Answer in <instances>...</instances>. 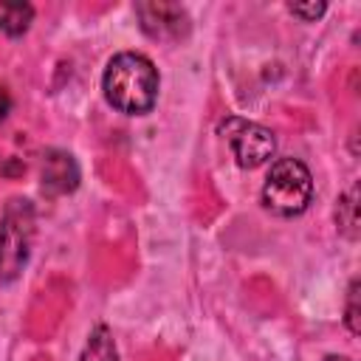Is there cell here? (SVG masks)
<instances>
[{
  "label": "cell",
  "mask_w": 361,
  "mask_h": 361,
  "mask_svg": "<svg viewBox=\"0 0 361 361\" xmlns=\"http://www.w3.org/2000/svg\"><path fill=\"white\" fill-rule=\"evenodd\" d=\"M313 200V178L310 169L296 158H279L271 164L262 183V203L268 212L279 217L302 214Z\"/></svg>",
  "instance_id": "obj_2"
},
{
  "label": "cell",
  "mask_w": 361,
  "mask_h": 361,
  "mask_svg": "<svg viewBox=\"0 0 361 361\" xmlns=\"http://www.w3.org/2000/svg\"><path fill=\"white\" fill-rule=\"evenodd\" d=\"M288 8H290L293 17H299L305 23H313V20H319L327 11V3H290Z\"/></svg>",
  "instance_id": "obj_11"
},
{
  "label": "cell",
  "mask_w": 361,
  "mask_h": 361,
  "mask_svg": "<svg viewBox=\"0 0 361 361\" xmlns=\"http://www.w3.org/2000/svg\"><path fill=\"white\" fill-rule=\"evenodd\" d=\"M79 186V166L71 152L48 149L42 155V189L48 195H68Z\"/></svg>",
  "instance_id": "obj_6"
},
{
  "label": "cell",
  "mask_w": 361,
  "mask_h": 361,
  "mask_svg": "<svg viewBox=\"0 0 361 361\" xmlns=\"http://www.w3.org/2000/svg\"><path fill=\"white\" fill-rule=\"evenodd\" d=\"M344 322H347V327H350V333L353 336H358L361 333V313H358V279H353L350 282V288H347V307H344Z\"/></svg>",
  "instance_id": "obj_10"
},
{
  "label": "cell",
  "mask_w": 361,
  "mask_h": 361,
  "mask_svg": "<svg viewBox=\"0 0 361 361\" xmlns=\"http://www.w3.org/2000/svg\"><path fill=\"white\" fill-rule=\"evenodd\" d=\"M158 87H161L158 68L152 65L149 56L135 51L116 54L102 76V90L107 104H113L118 113L127 116L149 113L158 102Z\"/></svg>",
  "instance_id": "obj_1"
},
{
  "label": "cell",
  "mask_w": 361,
  "mask_h": 361,
  "mask_svg": "<svg viewBox=\"0 0 361 361\" xmlns=\"http://www.w3.org/2000/svg\"><path fill=\"white\" fill-rule=\"evenodd\" d=\"M336 228L347 237V240H358L361 231V220H358V183H353L336 206Z\"/></svg>",
  "instance_id": "obj_7"
},
{
  "label": "cell",
  "mask_w": 361,
  "mask_h": 361,
  "mask_svg": "<svg viewBox=\"0 0 361 361\" xmlns=\"http://www.w3.org/2000/svg\"><path fill=\"white\" fill-rule=\"evenodd\" d=\"M34 240V206L28 200H11L0 217V282H11L23 274Z\"/></svg>",
  "instance_id": "obj_3"
},
{
  "label": "cell",
  "mask_w": 361,
  "mask_h": 361,
  "mask_svg": "<svg viewBox=\"0 0 361 361\" xmlns=\"http://www.w3.org/2000/svg\"><path fill=\"white\" fill-rule=\"evenodd\" d=\"M324 361H350V358H347V355H327Z\"/></svg>",
  "instance_id": "obj_13"
},
{
  "label": "cell",
  "mask_w": 361,
  "mask_h": 361,
  "mask_svg": "<svg viewBox=\"0 0 361 361\" xmlns=\"http://www.w3.org/2000/svg\"><path fill=\"white\" fill-rule=\"evenodd\" d=\"M8 110H11V96L6 87H0V121L8 116Z\"/></svg>",
  "instance_id": "obj_12"
},
{
  "label": "cell",
  "mask_w": 361,
  "mask_h": 361,
  "mask_svg": "<svg viewBox=\"0 0 361 361\" xmlns=\"http://www.w3.org/2000/svg\"><path fill=\"white\" fill-rule=\"evenodd\" d=\"M220 133L231 144V152H234V158L243 169H257V166L268 164L276 152L274 133L268 127L257 124V121L228 116L226 121H220Z\"/></svg>",
  "instance_id": "obj_4"
},
{
  "label": "cell",
  "mask_w": 361,
  "mask_h": 361,
  "mask_svg": "<svg viewBox=\"0 0 361 361\" xmlns=\"http://www.w3.org/2000/svg\"><path fill=\"white\" fill-rule=\"evenodd\" d=\"M79 361H118V350H116L113 333L104 324L93 327V333L87 336V344H85Z\"/></svg>",
  "instance_id": "obj_8"
},
{
  "label": "cell",
  "mask_w": 361,
  "mask_h": 361,
  "mask_svg": "<svg viewBox=\"0 0 361 361\" xmlns=\"http://www.w3.org/2000/svg\"><path fill=\"white\" fill-rule=\"evenodd\" d=\"M135 17L141 31L158 42H180L192 31V20L180 3H169V0L135 3Z\"/></svg>",
  "instance_id": "obj_5"
},
{
  "label": "cell",
  "mask_w": 361,
  "mask_h": 361,
  "mask_svg": "<svg viewBox=\"0 0 361 361\" xmlns=\"http://www.w3.org/2000/svg\"><path fill=\"white\" fill-rule=\"evenodd\" d=\"M34 20V8L28 3H6L0 8V31L8 37H20L28 31Z\"/></svg>",
  "instance_id": "obj_9"
}]
</instances>
